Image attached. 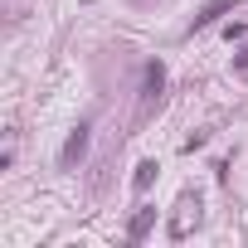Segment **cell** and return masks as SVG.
I'll return each instance as SVG.
<instances>
[{
	"label": "cell",
	"mask_w": 248,
	"mask_h": 248,
	"mask_svg": "<svg viewBox=\"0 0 248 248\" xmlns=\"http://www.w3.org/2000/svg\"><path fill=\"white\" fill-rule=\"evenodd\" d=\"M161 83H166V68L161 63H146V93H141V102H156L161 97Z\"/></svg>",
	"instance_id": "2"
},
{
	"label": "cell",
	"mask_w": 248,
	"mask_h": 248,
	"mask_svg": "<svg viewBox=\"0 0 248 248\" xmlns=\"http://www.w3.org/2000/svg\"><path fill=\"white\" fill-rule=\"evenodd\" d=\"M224 10H233V0H209V5H204V10L195 15V30H204V25H214V20H219Z\"/></svg>",
	"instance_id": "3"
},
{
	"label": "cell",
	"mask_w": 248,
	"mask_h": 248,
	"mask_svg": "<svg viewBox=\"0 0 248 248\" xmlns=\"http://www.w3.org/2000/svg\"><path fill=\"white\" fill-rule=\"evenodd\" d=\"M83 151H88V127H73L68 141H63V151H59V166H78Z\"/></svg>",
	"instance_id": "1"
},
{
	"label": "cell",
	"mask_w": 248,
	"mask_h": 248,
	"mask_svg": "<svg viewBox=\"0 0 248 248\" xmlns=\"http://www.w3.org/2000/svg\"><path fill=\"white\" fill-rule=\"evenodd\" d=\"M151 224H156V209H141V214H137V219H132V229H127V238H132V243H141V238H146V229H151Z\"/></svg>",
	"instance_id": "4"
},
{
	"label": "cell",
	"mask_w": 248,
	"mask_h": 248,
	"mask_svg": "<svg viewBox=\"0 0 248 248\" xmlns=\"http://www.w3.org/2000/svg\"><path fill=\"white\" fill-rule=\"evenodd\" d=\"M151 180H156V161H141V166H137V175H132V185H137V190H146Z\"/></svg>",
	"instance_id": "5"
}]
</instances>
